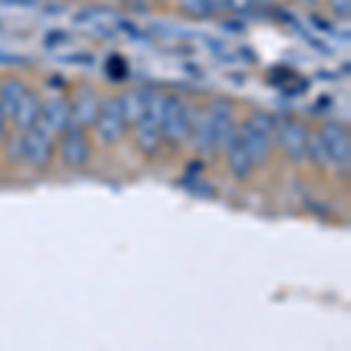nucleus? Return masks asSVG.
<instances>
[{
	"instance_id": "f3484780",
	"label": "nucleus",
	"mask_w": 351,
	"mask_h": 351,
	"mask_svg": "<svg viewBox=\"0 0 351 351\" xmlns=\"http://www.w3.org/2000/svg\"><path fill=\"white\" fill-rule=\"evenodd\" d=\"M304 157H307L316 169H328V164H330V157H328V150H326V143H324V136H321L319 129H307Z\"/></svg>"
},
{
	"instance_id": "b1692460",
	"label": "nucleus",
	"mask_w": 351,
	"mask_h": 351,
	"mask_svg": "<svg viewBox=\"0 0 351 351\" xmlns=\"http://www.w3.org/2000/svg\"><path fill=\"white\" fill-rule=\"evenodd\" d=\"M152 3H160L162 5V3H169V0H152Z\"/></svg>"
},
{
	"instance_id": "f257e3e1",
	"label": "nucleus",
	"mask_w": 351,
	"mask_h": 351,
	"mask_svg": "<svg viewBox=\"0 0 351 351\" xmlns=\"http://www.w3.org/2000/svg\"><path fill=\"white\" fill-rule=\"evenodd\" d=\"M96 134L99 138L104 141L106 145H115L117 141L124 138L129 129V122L124 117V110H122V101L120 96H106L101 99V108H99V115H96Z\"/></svg>"
},
{
	"instance_id": "ddd939ff",
	"label": "nucleus",
	"mask_w": 351,
	"mask_h": 351,
	"mask_svg": "<svg viewBox=\"0 0 351 351\" xmlns=\"http://www.w3.org/2000/svg\"><path fill=\"white\" fill-rule=\"evenodd\" d=\"M136 145L143 155L152 157L162 145V129L160 122H155L152 117L145 115L143 120L136 124Z\"/></svg>"
},
{
	"instance_id": "dca6fc26",
	"label": "nucleus",
	"mask_w": 351,
	"mask_h": 351,
	"mask_svg": "<svg viewBox=\"0 0 351 351\" xmlns=\"http://www.w3.org/2000/svg\"><path fill=\"white\" fill-rule=\"evenodd\" d=\"M120 101H122L124 117H127L129 124H138L145 117V110H148V104H145V89H132V92L120 96Z\"/></svg>"
},
{
	"instance_id": "4be33fe9",
	"label": "nucleus",
	"mask_w": 351,
	"mask_h": 351,
	"mask_svg": "<svg viewBox=\"0 0 351 351\" xmlns=\"http://www.w3.org/2000/svg\"><path fill=\"white\" fill-rule=\"evenodd\" d=\"M8 120H10V115L0 108V143H3V141H8V134H10L8 132Z\"/></svg>"
},
{
	"instance_id": "9d476101",
	"label": "nucleus",
	"mask_w": 351,
	"mask_h": 351,
	"mask_svg": "<svg viewBox=\"0 0 351 351\" xmlns=\"http://www.w3.org/2000/svg\"><path fill=\"white\" fill-rule=\"evenodd\" d=\"M190 136L195 138V148L202 155H216V134H213L211 108H199L190 117Z\"/></svg>"
},
{
	"instance_id": "9b49d317",
	"label": "nucleus",
	"mask_w": 351,
	"mask_h": 351,
	"mask_svg": "<svg viewBox=\"0 0 351 351\" xmlns=\"http://www.w3.org/2000/svg\"><path fill=\"white\" fill-rule=\"evenodd\" d=\"M40 110H43V99L38 92H33V89H26L24 96L19 99V104H16L14 112L10 117H12L14 122V132H28V129H33L38 124V117H40Z\"/></svg>"
},
{
	"instance_id": "39448f33",
	"label": "nucleus",
	"mask_w": 351,
	"mask_h": 351,
	"mask_svg": "<svg viewBox=\"0 0 351 351\" xmlns=\"http://www.w3.org/2000/svg\"><path fill=\"white\" fill-rule=\"evenodd\" d=\"M324 136V143L330 157V164H335L339 169H347L351 162V138L344 124L339 122H328L319 129Z\"/></svg>"
},
{
	"instance_id": "aec40b11",
	"label": "nucleus",
	"mask_w": 351,
	"mask_h": 351,
	"mask_svg": "<svg viewBox=\"0 0 351 351\" xmlns=\"http://www.w3.org/2000/svg\"><path fill=\"white\" fill-rule=\"evenodd\" d=\"M265 0H225V8L232 14H251L263 8Z\"/></svg>"
},
{
	"instance_id": "393cba45",
	"label": "nucleus",
	"mask_w": 351,
	"mask_h": 351,
	"mask_svg": "<svg viewBox=\"0 0 351 351\" xmlns=\"http://www.w3.org/2000/svg\"><path fill=\"white\" fill-rule=\"evenodd\" d=\"M117 3H132V0H117Z\"/></svg>"
},
{
	"instance_id": "f03ea898",
	"label": "nucleus",
	"mask_w": 351,
	"mask_h": 351,
	"mask_svg": "<svg viewBox=\"0 0 351 351\" xmlns=\"http://www.w3.org/2000/svg\"><path fill=\"white\" fill-rule=\"evenodd\" d=\"M160 129H162V138H167L169 143L180 145L185 138H190V112L178 96L164 94Z\"/></svg>"
},
{
	"instance_id": "4468645a",
	"label": "nucleus",
	"mask_w": 351,
	"mask_h": 351,
	"mask_svg": "<svg viewBox=\"0 0 351 351\" xmlns=\"http://www.w3.org/2000/svg\"><path fill=\"white\" fill-rule=\"evenodd\" d=\"M225 157H228L230 173L234 176L237 180H241V183L251 180V176H253V171H256V167H253V162H251V157H248V152L243 150V145L239 143V138L232 141L230 148L225 150Z\"/></svg>"
},
{
	"instance_id": "2eb2a0df",
	"label": "nucleus",
	"mask_w": 351,
	"mask_h": 351,
	"mask_svg": "<svg viewBox=\"0 0 351 351\" xmlns=\"http://www.w3.org/2000/svg\"><path fill=\"white\" fill-rule=\"evenodd\" d=\"M26 89L28 87L21 77H5V80L0 82V108L8 112V115H12Z\"/></svg>"
},
{
	"instance_id": "a211bd4d",
	"label": "nucleus",
	"mask_w": 351,
	"mask_h": 351,
	"mask_svg": "<svg viewBox=\"0 0 351 351\" xmlns=\"http://www.w3.org/2000/svg\"><path fill=\"white\" fill-rule=\"evenodd\" d=\"M178 8L190 19H211L216 14V0H178Z\"/></svg>"
},
{
	"instance_id": "6ab92c4d",
	"label": "nucleus",
	"mask_w": 351,
	"mask_h": 351,
	"mask_svg": "<svg viewBox=\"0 0 351 351\" xmlns=\"http://www.w3.org/2000/svg\"><path fill=\"white\" fill-rule=\"evenodd\" d=\"M246 122L253 124V127L260 129V132H265L267 136H274V132H276V120H274V115L267 110H253Z\"/></svg>"
},
{
	"instance_id": "0eeeda50",
	"label": "nucleus",
	"mask_w": 351,
	"mask_h": 351,
	"mask_svg": "<svg viewBox=\"0 0 351 351\" xmlns=\"http://www.w3.org/2000/svg\"><path fill=\"white\" fill-rule=\"evenodd\" d=\"M276 141L279 148L286 152V157L293 164H302L304 157V145H307V127L295 120H288L276 127Z\"/></svg>"
},
{
	"instance_id": "f8f14e48",
	"label": "nucleus",
	"mask_w": 351,
	"mask_h": 351,
	"mask_svg": "<svg viewBox=\"0 0 351 351\" xmlns=\"http://www.w3.org/2000/svg\"><path fill=\"white\" fill-rule=\"evenodd\" d=\"M99 108H101L99 94H96L92 87H82L71 106L73 124H77V127H94Z\"/></svg>"
},
{
	"instance_id": "412c9836",
	"label": "nucleus",
	"mask_w": 351,
	"mask_h": 351,
	"mask_svg": "<svg viewBox=\"0 0 351 351\" xmlns=\"http://www.w3.org/2000/svg\"><path fill=\"white\" fill-rule=\"evenodd\" d=\"M332 14L339 16V19H349L351 16V0H328Z\"/></svg>"
},
{
	"instance_id": "423d86ee",
	"label": "nucleus",
	"mask_w": 351,
	"mask_h": 351,
	"mask_svg": "<svg viewBox=\"0 0 351 351\" xmlns=\"http://www.w3.org/2000/svg\"><path fill=\"white\" fill-rule=\"evenodd\" d=\"M54 157V136L43 132L40 127H33L24 132V160L36 169L49 167Z\"/></svg>"
},
{
	"instance_id": "6e6552de",
	"label": "nucleus",
	"mask_w": 351,
	"mask_h": 351,
	"mask_svg": "<svg viewBox=\"0 0 351 351\" xmlns=\"http://www.w3.org/2000/svg\"><path fill=\"white\" fill-rule=\"evenodd\" d=\"M211 108V122H213V134H216V150L225 152L230 148V143L237 138V124L234 115H232V104L225 99H218Z\"/></svg>"
},
{
	"instance_id": "20e7f679",
	"label": "nucleus",
	"mask_w": 351,
	"mask_h": 351,
	"mask_svg": "<svg viewBox=\"0 0 351 351\" xmlns=\"http://www.w3.org/2000/svg\"><path fill=\"white\" fill-rule=\"evenodd\" d=\"M237 138H239V143L243 145V150L248 152L253 167L256 169L267 167L271 160V136L260 132L253 124L243 122L237 127Z\"/></svg>"
},
{
	"instance_id": "1a4fd4ad",
	"label": "nucleus",
	"mask_w": 351,
	"mask_h": 351,
	"mask_svg": "<svg viewBox=\"0 0 351 351\" xmlns=\"http://www.w3.org/2000/svg\"><path fill=\"white\" fill-rule=\"evenodd\" d=\"M73 124L71 117V104L66 99H49L47 104H43L40 117L38 124L43 132H47L49 136H61L68 127Z\"/></svg>"
},
{
	"instance_id": "7ed1b4c3",
	"label": "nucleus",
	"mask_w": 351,
	"mask_h": 351,
	"mask_svg": "<svg viewBox=\"0 0 351 351\" xmlns=\"http://www.w3.org/2000/svg\"><path fill=\"white\" fill-rule=\"evenodd\" d=\"M61 157H64L66 167L71 169H84L92 160V145L84 134V127L71 124L64 134H61Z\"/></svg>"
},
{
	"instance_id": "5701e85b",
	"label": "nucleus",
	"mask_w": 351,
	"mask_h": 351,
	"mask_svg": "<svg viewBox=\"0 0 351 351\" xmlns=\"http://www.w3.org/2000/svg\"><path fill=\"white\" fill-rule=\"evenodd\" d=\"M302 5H307V8H314V5H319L321 0H300Z\"/></svg>"
}]
</instances>
